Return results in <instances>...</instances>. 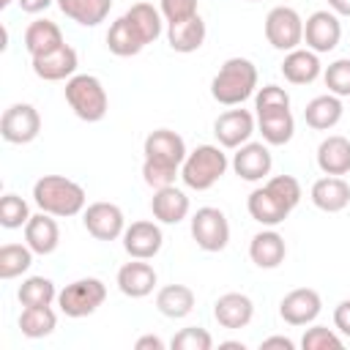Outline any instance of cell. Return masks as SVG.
<instances>
[{
  "label": "cell",
  "instance_id": "1",
  "mask_svg": "<svg viewBox=\"0 0 350 350\" xmlns=\"http://www.w3.org/2000/svg\"><path fill=\"white\" fill-rule=\"evenodd\" d=\"M145 161H142V178L153 189H164L175 183V175L186 159V142L180 134L170 129H156L145 137Z\"/></svg>",
  "mask_w": 350,
  "mask_h": 350
},
{
  "label": "cell",
  "instance_id": "2",
  "mask_svg": "<svg viewBox=\"0 0 350 350\" xmlns=\"http://www.w3.org/2000/svg\"><path fill=\"white\" fill-rule=\"evenodd\" d=\"M33 200L44 213L68 219V216H77L85 211L88 197L77 180L63 178V175H44L33 186Z\"/></svg>",
  "mask_w": 350,
  "mask_h": 350
},
{
  "label": "cell",
  "instance_id": "3",
  "mask_svg": "<svg viewBox=\"0 0 350 350\" xmlns=\"http://www.w3.org/2000/svg\"><path fill=\"white\" fill-rule=\"evenodd\" d=\"M257 88V68L246 57H230L211 82V96L224 107L243 104Z\"/></svg>",
  "mask_w": 350,
  "mask_h": 350
},
{
  "label": "cell",
  "instance_id": "4",
  "mask_svg": "<svg viewBox=\"0 0 350 350\" xmlns=\"http://www.w3.org/2000/svg\"><path fill=\"white\" fill-rule=\"evenodd\" d=\"M66 101L74 109V115L79 120H88V123H98L109 107L104 85L93 74H74L66 82Z\"/></svg>",
  "mask_w": 350,
  "mask_h": 350
},
{
  "label": "cell",
  "instance_id": "5",
  "mask_svg": "<svg viewBox=\"0 0 350 350\" xmlns=\"http://www.w3.org/2000/svg\"><path fill=\"white\" fill-rule=\"evenodd\" d=\"M227 172V156L216 145H197L180 164V178L189 189L205 191Z\"/></svg>",
  "mask_w": 350,
  "mask_h": 350
},
{
  "label": "cell",
  "instance_id": "6",
  "mask_svg": "<svg viewBox=\"0 0 350 350\" xmlns=\"http://www.w3.org/2000/svg\"><path fill=\"white\" fill-rule=\"evenodd\" d=\"M104 298H107V284L96 276H88L66 284L57 293V306L66 317H88L104 304Z\"/></svg>",
  "mask_w": 350,
  "mask_h": 350
},
{
  "label": "cell",
  "instance_id": "7",
  "mask_svg": "<svg viewBox=\"0 0 350 350\" xmlns=\"http://www.w3.org/2000/svg\"><path fill=\"white\" fill-rule=\"evenodd\" d=\"M265 38L273 49L293 52L304 41V19L290 5H276L265 16Z\"/></svg>",
  "mask_w": 350,
  "mask_h": 350
},
{
  "label": "cell",
  "instance_id": "8",
  "mask_svg": "<svg viewBox=\"0 0 350 350\" xmlns=\"http://www.w3.org/2000/svg\"><path fill=\"white\" fill-rule=\"evenodd\" d=\"M191 238L202 252H221L230 241V221L219 208H197L191 216Z\"/></svg>",
  "mask_w": 350,
  "mask_h": 350
},
{
  "label": "cell",
  "instance_id": "9",
  "mask_svg": "<svg viewBox=\"0 0 350 350\" xmlns=\"http://www.w3.org/2000/svg\"><path fill=\"white\" fill-rule=\"evenodd\" d=\"M41 131V115L33 104H11L0 118V137L11 145H27Z\"/></svg>",
  "mask_w": 350,
  "mask_h": 350
},
{
  "label": "cell",
  "instance_id": "10",
  "mask_svg": "<svg viewBox=\"0 0 350 350\" xmlns=\"http://www.w3.org/2000/svg\"><path fill=\"white\" fill-rule=\"evenodd\" d=\"M82 224L96 241H115V238H120L126 232L123 211L115 202H93V205H88L85 213H82Z\"/></svg>",
  "mask_w": 350,
  "mask_h": 350
},
{
  "label": "cell",
  "instance_id": "11",
  "mask_svg": "<svg viewBox=\"0 0 350 350\" xmlns=\"http://www.w3.org/2000/svg\"><path fill=\"white\" fill-rule=\"evenodd\" d=\"M342 38V25L334 11H314L304 22V41L312 52H331Z\"/></svg>",
  "mask_w": 350,
  "mask_h": 350
},
{
  "label": "cell",
  "instance_id": "12",
  "mask_svg": "<svg viewBox=\"0 0 350 350\" xmlns=\"http://www.w3.org/2000/svg\"><path fill=\"white\" fill-rule=\"evenodd\" d=\"M213 134L221 148H241L254 134V115L249 109H227L216 118Z\"/></svg>",
  "mask_w": 350,
  "mask_h": 350
},
{
  "label": "cell",
  "instance_id": "13",
  "mask_svg": "<svg viewBox=\"0 0 350 350\" xmlns=\"http://www.w3.org/2000/svg\"><path fill=\"white\" fill-rule=\"evenodd\" d=\"M161 243H164V235H161L159 224H153V221H134L123 232V249H126V254L131 260H150V257H156Z\"/></svg>",
  "mask_w": 350,
  "mask_h": 350
},
{
  "label": "cell",
  "instance_id": "14",
  "mask_svg": "<svg viewBox=\"0 0 350 350\" xmlns=\"http://www.w3.org/2000/svg\"><path fill=\"white\" fill-rule=\"evenodd\" d=\"M79 66V57L74 52V46L63 44L57 46L55 52H46V55H38L33 57V71L38 79L44 82H60V79H71L74 71Z\"/></svg>",
  "mask_w": 350,
  "mask_h": 350
},
{
  "label": "cell",
  "instance_id": "15",
  "mask_svg": "<svg viewBox=\"0 0 350 350\" xmlns=\"http://www.w3.org/2000/svg\"><path fill=\"white\" fill-rule=\"evenodd\" d=\"M320 306H323V301L312 287H298L282 298L279 314L290 325H309L320 314Z\"/></svg>",
  "mask_w": 350,
  "mask_h": 350
},
{
  "label": "cell",
  "instance_id": "16",
  "mask_svg": "<svg viewBox=\"0 0 350 350\" xmlns=\"http://www.w3.org/2000/svg\"><path fill=\"white\" fill-rule=\"evenodd\" d=\"M271 150L262 145V142H243L238 148V153L232 156V170L238 178L254 183V180H262L268 172H271Z\"/></svg>",
  "mask_w": 350,
  "mask_h": 350
},
{
  "label": "cell",
  "instance_id": "17",
  "mask_svg": "<svg viewBox=\"0 0 350 350\" xmlns=\"http://www.w3.org/2000/svg\"><path fill=\"white\" fill-rule=\"evenodd\" d=\"M213 317L224 328H246L254 317V304L243 293H224L213 304Z\"/></svg>",
  "mask_w": 350,
  "mask_h": 350
},
{
  "label": "cell",
  "instance_id": "18",
  "mask_svg": "<svg viewBox=\"0 0 350 350\" xmlns=\"http://www.w3.org/2000/svg\"><path fill=\"white\" fill-rule=\"evenodd\" d=\"M118 287L129 298H145V295H150L153 287H156V271H153V265L145 262V260H134V262L120 265V271H118Z\"/></svg>",
  "mask_w": 350,
  "mask_h": 350
},
{
  "label": "cell",
  "instance_id": "19",
  "mask_svg": "<svg viewBox=\"0 0 350 350\" xmlns=\"http://www.w3.org/2000/svg\"><path fill=\"white\" fill-rule=\"evenodd\" d=\"M25 243L36 252V254H52L60 243V230L57 221L52 219V213H36L27 219L25 224Z\"/></svg>",
  "mask_w": 350,
  "mask_h": 350
},
{
  "label": "cell",
  "instance_id": "20",
  "mask_svg": "<svg viewBox=\"0 0 350 350\" xmlns=\"http://www.w3.org/2000/svg\"><path fill=\"white\" fill-rule=\"evenodd\" d=\"M312 202L325 213H339L350 205V186L339 175H325L312 186Z\"/></svg>",
  "mask_w": 350,
  "mask_h": 350
},
{
  "label": "cell",
  "instance_id": "21",
  "mask_svg": "<svg viewBox=\"0 0 350 350\" xmlns=\"http://www.w3.org/2000/svg\"><path fill=\"white\" fill-rule=\"evenodd\" d=\"M317 167L325 175H347L350 172V139L342 134H331L317 145Z\"/></svg>",
  "mask_w": 350,
  "mask_h": 350
},
{
  "label": "cell",
  "instance_id": "22",
  "mask_svg": "<svg viewBox=\"0 0 350 350\" xmlns=\"http://www.w3.org/2000/svg\"><path fill=\"white\" fill-rule=\"evenodd\" d=\"M284 254H287V246L276 230H262L249 243V257L257 268H279L284 262Z\"/></svg>",
  "mask_w": 350,
  "mask_h": 350
},
{
  "label": "cell",
  "instance_id": "23",
  "mask_svg": "<svg viewBox=\"0 0 350 350\" xmlns=\"http://www.w3.org/2000/svg\"><path fill=\"white\" fill-rule=\"evenodd\" d=\"M150 211L159 221L164 224H178L189 216V197L175 189V186H164V189H156L153 200H150Z\"/></svg>",
  "mask_w": 350,
  "mask_h": 350
},
{
  "label": "cell",
  "instance_id": "24",
  "mask_svg": "<svg viewBox=\"0 0 350 350\" xmlns=\"http://www.w3.org/2000/svg\"><path fill=\"white\" fill-rule=\"evenodd\" d=\"M63 33L60 27L52 22V19H36L27 25L25 30V49L30 57H38V55H46V52H55L57 46H63Z\"/></svg>",
  "mask_w": 350,
  "mask_h": 350
},
{
  "label": "cell",
  "instance_id": "25",
  "mask_svg": "<svg viewBox=\"0 0 350 350\" xmlns=\"http://www.w3.org/2000/svg\"><path fill=\"white\" fill-rule=\"evenodd\" d=\"M246 208H249V216H252L254 221L265 224V227H276V224H282V221L290 216V208L282 205L265 186H262V189H254V191L249 194Z\"/></svg>",
  "mask_w": 350,
  "mask_h": 350
},
{
  "label": "cell",
  "instance_id": "26",
  "mask_svg": "<svg viewBox=\"0 0 350 350\" xmlns=\"http://www.w3.org/2000/svg\"><path fill=\"white\" fill-rule=\"evenodd\" d=\"M282 74L293 85H309L320 77V57L312 49H293L282 63Z\"/></svg>",
  "mask_w": 350,
  "mask_h": 350
},
{
  "label": "cell",
  "instance_id": "27",
  "mask_svg": "<svg viewBox=\"0 0 350 350\" xmlns=\"http://www.w3.org/2000/svg\"><path fill=\"white\" fill-rule=\"evenodd\" d=\"M167 41L180 55L197 52L205 41V22L200 19V14L191 16V19H183V22H172L170 30H167Z\"/></svg>",
  "mask_w": 350,
  "mask_h": 350
},
{
  "label": "cell",
  "instance_id": "28",
  "mask_svg": "<svg viewBox=\"0 0 350 350\" xmlns=\"http://www.w3.org/2000/svg\"><path fill=\"white\" fill-rule=\"evenodd\" d=\"M304 120H306V126H312L317 131L334 129L342 120V101H339V96L325 93V96L312 98L306 104V109H304Z\"/></svg>",
  "mask_w": 350,
  "mask_h": 350
},
{
  "label": "cell",
  "instance_id": "29",
  "mask_svg": "<svg viewBox=\"0 0 350 350\" xmlns=\"http://www.w3.org/2000/svg\"><path fill=\"white\" fill-rule=\"evenodd\" d=\"M55 3L68 19L85 27H96L98 22H104L112 8V0H55Z\"/></svg>",
  "mask_w": 350,
  "mask_h": 350
},
{
  "label": "cell",
  "instance_id": "30",
  "mask_svg": "<svg viewBox=\"0 0 350 350\" xmlns=\"http://www.w3.org/2000/svg\"><path fill=\"white\" fill-rule=\"evenodd\" d=\"M156 309L164 317H172V320L186 317L194 309V293H191V287H186V284H167V287H161L159 295H156Z\"/></svg>",
  "mask_w": 350,
  "mask_h": 350
},
{
  "label": "cell",
  "instance_id": "31",
  "mask_svg": "<svg viewBox=\"0 0 350 350\" xmlns=\"http://www.w3.org/2000/svg\"><path fill=\"white\" fill-rule=\"evenodd\" d=\"M107 46H109V52L118 55V57H131V55H139V52H142L145 41H142L139 33L131 27V22H129L126 16H120V19H115V22L109 25Z\"/></svg>",
  "mask_w": 350,
  "mask_h": 350
},
{
  "label": "cell",
  "instance_id": "32",
  "mask_svg": "<svg viewBox=\"0 0 350 350\" xmlns=\"http://www.w3.org/2000/svg\"><path fill=\"white\" fill-rule=\"evenodd\" d=\"M123 16L131 22V27L139 33L145 44H153L161 36V11L153 8L150 3H134Z\"/></svg>",
  "mask_w": 350,
  "mask_h": 350
},
{
  "label": "cell",
  "instance_id": "33",
  "mask_svg": "<svg viewBox=\"0 0 350 350\" xmlns=\"http://www.w3.org/2000/svg\"><path fill=\"white\" fill-rule=\"evenodd\" d=\"M257 126H260V134H262V139L268 145H287L293 139V131H295V120H293L290 109L260 115Z\"/></svg>",
  "mask_w": 350,
  "mask_h": 350
},
{
  "label": "cell",
  "instance_id": "34",
  "mask_svg": "<svg viewBox=\"0 0 350 350\" xmlns=\"http://www.w3.org/2000/svg\"><path fill=\"white\" fill-rule=\"evenodd\" d=\"M57 325V317L49 306H25L19 314V328L27 339H41L49 336Z\"/></svg>",
  "mask_w": 350,
  "mask_h": 350
},
{
  "label": "cell",
  "instance_id": "35",
  "mask_svg": "<svg viewBox=\"0 0 350 350\" xmlns=\"http://www.w3.org/2000/svg\"><path fill=\"white\" fill-rule=\"evenodd\" d=\"M33 249L25 243H5L0 246V279H16L33 265Z\"/></svg>",
  "mask_w": 350,
  "mask_h": 350
},
{
  "label": "cell",
  "instance_id": "36",
  "mask_svg": "<svg viewBox=\"0 0 350 350\" xmlns=\"http://www.w3.org/2000/svg\"><path fill=\"white\" fill-rule=\"evenodd\" d=\"M19 304L22 306H49L55 298H57V290H55V282L46 279V276H30L19 284V293H16Z\"/></svg>",
  "mask_w": 350,
  "mask_h": 350
},
{
  "label": "cell",
  "instance_id": "37",
  "mask_svg": "<svg viewBox=\"0 0 350 350\" xmlns=\"http://www.w3.org/2000/svg\"><path fill=\"white\" fill-rule=\"evenodd\" d=\"M254 109H257V118L268 115V112H284V109H290V96L279 85H265L254 96Z\"/></svg>",
  "mask_w": 350,
  "mask_h": 350
},
{
  "label": "cell",
  "instance_id": "38",
  "mask_svg": "<svg viewBox=\"0 0 350 350\" xmlns=\"http://www.w3.org/2000/svg\"><path fill=\"white\" fill-rule=\"evenodd\" d=\"M27 219H30V211L19 194H5L0 200V224L5 230H16V227L27 224Z\"/></svg>",
  "mask_w": 350,
  "mask_h": 350
},
{
  "label": "cell",
  "instance_id": "39",
  "mask_svg": "<svg viewBox=\"0 0 350 350\" xmlns=\"http://www.w3.org/2000/svg\"><path fill=\"white\" fill-rule=\"evenodd\" d=\"M265 189H268L282 205H287L290 211L301 202V183H298L293 175H276V178H271V180L265 183Z\"/></svg>",
  "mask_w": 350,
  "mask_h": 350
},
{
  "label": "cell",
  "instance_id": "40",
  "mask_svg": "<svg viewBox=\"0 0 350 350\" xmlns=\"http://www.w3.org/2000/svg\"><path fill=\"white\" fill-rule=\"evenodd\" d=\"M323 79H325V88L334 93V96H350V57H339V60H334L328 68H325V74H323Z\"/></svg>",
  "mask_w": 350,
  "mask_h": 350
},
{
  "label": "cell",
  "instance_id": "41",
  "mask_svg": "<svg viewBox=\"0 0 350 350\" xmlns=\"http://www.w3.org/2000/svg\"><path fill=\"white\" fill-rule=\"evenodd\" d=\"M170 347H172V350H211V347H213V339H211V334H208L205 328L191 325V328L178 331V334L172 336Z\"/></svg>",
  "mask_w": 350,
  "mask_h": 350
},
{
  "label": "cell",
  "instance_id": "42",
  "mask_svg": "<svg viewBox=\"0 0 350 350\" xmlns=\"http://www.w3.org/2000/svg\"><path fill=\"white\" fill-rule=\"evenodd\" d=\"M301 347H304V350H328V347L339 350V347H342V339H339L331 328H325V325H312V328L304 334Z\"/></svg>",
  "mask_w": 350,
  "mask_h": 350
},
{
  "label": "cell",
  "instance_id": "43",
  "mask_svg": "<svg viewBox=\"0 0 350 350\" xmlns=\"http://www.w3.org/2000/svg\"><path fill=\"white\" fill-rule=\"evenodd\" d=\"M161 3V16L172 25V22H183L197 16V0H159Z\"/></svg>",
  "mask_w": 350,
  "mask_h": 350
},
{
  "label": "cell",
  "instance_id": "44",
  "mask_svg": "<svg viewBox=\"0 0 350 350\" xmlns=\"http://www.w3.org/2000/svg\"><path fill=\"white\" fill-rule=\"evenodd\" d=\"M334 325H336L345 336H350V298L336 304V309H334Z\"/></svg>",
  "mask_w": 350,
  "mask_h": 350
},
{
  "label": "cell",
  "instance_id": "45",
  "mask_svg": "<svg viewBox=\"0 0 350 350\" xmlns=\"http://www.w3.org/2000/svg\"><path fill=\"white\" fill-rule=\"evenodd\" d=\"M134 347H137V350H164V342H161L159 336L148 334V336H139V339L134 342Z\"/></svg>",
  "mask_w": 350,
  "mask_h": 350
},
{
  "label": "cell",
  "instance_id": "46",
  "mask_svg": "<svg viewBox=\"0 0 350 350\" xmlns=\"http://www.w3.org/2000/svg\"><path fill=\"white\" fill-rule=\"evenodd\" d=\"M260 347H262V350H271V347L293 350L295 345H293V339H287V336H268V339H262V342H260Z\"/></svg>",
  "mask_w": 350,
  "mask_h": 350
},
{
  "label": "cell",
  "instance_id": "47",
  "mask_svg": "<svg viewBox=\"0 0 350 350\" xmlns=\"http://www.w3.org/2000/svg\"><path fill=\"white\" fill-rule=\"evenodd\" d=\"M19 3V8L25 11V14H38V11H44L46 5H52L55 0H16Z\"/></svg>",
  "mask_w": 350,
  "mask_h": 350
},
{
  "label": "cell",
  "instance_id": "48",
  "mask_svg": "<svg viewBox=\"0 0 350 350\" xmlns=\"http://www.w3.org/2000/svg\"><path fill=\"white\" fill-rule=\"evenodd\" d=\"M328 5L336 16H350V0H328Z\"/></svg>",
  "mask_w": 350,
  "mask_h": 350
},
{
  "label": "cell",
  "instance_id": "49",
  "mask_svg": "<svg viewBox=\"0 0 350 350\" xmlns=\"http://www.w3.org/2000/svg\"><path fill=\"white\" fill-rule=\"evenodd\" d=\"M221 347H232V350H243V342H221Z\"/></svg>",
  "mask_w": 350,
  "mask_h": 350
},
{
  "label": "cell",
  "instance_id": "50",
  "mask_svg": "<svg viewBox=\"0 0 350 350\" xmlns=\"http://www.w3.org/2000/svg\"><path fill=\"white\" fill-rule=\"evenodd\" d=\"M8 3H11V0H0V8H5V5H8Z\"/></svg>",
  "mask_w": 350,
  "mask_h": 350
},
{
  "label": "cell",
  "instance_id": "51",
  "mask_svg": "<svg viewBox=\"0 0 350 350\" xmlns=\"http://www.w3.org/2000/svg\"><path fill=\"white\" fill-rule=\"evenodd\" d=\"M249 3H257V0H249Z\"/></svg>",
  "mask_w": 350,
  "mask_h": 350
}]
</instances>
